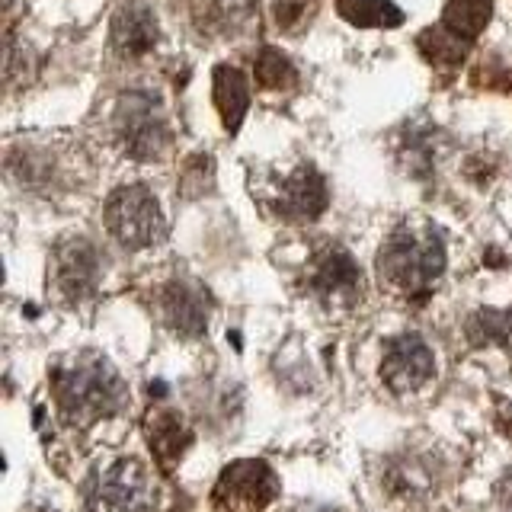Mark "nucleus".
Instances as JSON below:
<instances>
[{
	"label": "nucleus",
	"mask_w": 512,
	"mask_h": 512,
	"mask_svg": "<svg viewBox=\"0 0 512 512\" xmlns=\"http://www.w3.org/2000/svg\"><path fill=\"white\" fill-rule=\"evenodd\" d=\"M52 394L64 426L90 429L125 410L128 388L100 352H77L52 368Z\"/></svg>",
	"instance_id": "f257e3e1"
},
{
	"label": "nucleus",
	"mask_w": 512,
	"mask_h": 512,
	"mask_svg": "<svg viewBox=\"0 0 512 512\" xmlns=\"http://www.w3.org/2000/svg\"><path fill=\"white\" fill-rule=\"evenodd\" d=\"M445 272V240L436 224L404 221L378 253L381 282L400 295H423Z\"/></svg>",
	"instance_id": "f03ea898"
},
{
	"label": "nucleus",
	"mask_w": 512,
	"mask_h": 512,
	"mask_svg": "<svg viewBox=\"0 0 512 512\" xmlns=\"http://www.w3.org/2000/svg\"><path fill=\"white\" fill-rule=\"evenodd\" d=\"M87 512H154L157 493L138 458L100 461L84 480Z\"/></svg>",
	"instance_id": "7ed1b4c3"
},
{
	"label": "nucleus",
	"mask_w": 512,
	"mask_h": 512,
	"mask_svg": "<svg viewBox=\"0 0 512 512\" xmlns=\"http://www.w3.org/2000/svg\"><path fill=\"white\" fill-rule=\"evenodd\" d=\"M103 218H106L109 234L128 250L151 247L154 240L164 234V215H160V205L151 196V189L141 186V183L119 186L116 192H112V196L106 199Z\"/></svg>",
	"instance_id": "20e7f679"
},
{
	"label": "nucleus",
	"mask_w": 512,
	"mask_h": 512,
	"mask_svg": "<svg viewBox=\"0 0 512 512\" xmlns=\"http://www.w3.org/2000/svg\"><path fill=\"white\" fill-rule=\"evenodd\" d=\"M279 496V477L260 458L231 461L215 480V512H263Z\"/></svg>",
	"instance_id": "39448f33"
},
{
	"label": "nucleus",
	"mask_w": 512,
	"mask_h": 512,
	"mask_svg": "<svg viewBox=\"0 0 512 512\" xmlns=\"http://www.w3.org/2000/svg\"><path fill=\"white\" fill-rule=\"evenodd\" d=\"M116 128H119L125 151L135 160H154L164 154L170 144V132H167V119H164V109H160V100L154 93H144V90H132L119 100Z\"/></svg>",
	"instance_id": "423d86ee"
},
{
	"label": "nucleus",
	"mask_w": 512,
	"mask_h": 512,
	"mask_svg": "<svg viewBox=\"0 0 512 512\" xmlns=\"http://www.w3.org/2000/svg\"><path fill=\"white\" fill-rule=\"evenodd\" d=\"M308 288L311 295L324 304L330 311H349L356 308L362 301V269L356 266V260L340 250V247H330L317 256L308 269Z\"/></svg>",
	"instance_id": "0eeeda50"
},
{
	"label": "nucleus",
	"mask_w": 512,
	"mask_h": 512,
	"mask_svg": "<svg viewBox=\"0 0 512 512\" xmlns=\"http://www.w3.org/2000/svg\"><path fill=\"white\" fill-rule=\"evenodd\" d=\"M439 484H442V474H439V464L432 455L400 452L384 461L381 490L404 506H423L426 500L436 496Z\"/></svg>",
	"instance_id": "6e6552de"
},
{
	"label": "nucleus",
	"mask_w": 512,
	"mask_h": 512,
	"mask_svg": "<svg viewBox=\"0 0 512 512\" xmlns=\"http://www.w3.org/2000/svg\"><path fill=\"white\" fill-rule=\"evenodd\" d=\"M432 375H436V356L420 333H400L384 346L381 378L394 394L420 391Z\"/></svg>",
	"instance_id": "1a4fd4ad"
},
{
	"label": "nucleus",
	"mask_w": 512,
	"mask_h": 512,
	"mask_svg": "<svg viewBox=\"0 0 512 512\" xmlns=\"http://www.w3.org/2000/svg\"><path fill=\"white\" fill-rule=\"evenodd\" d=\"M100 279V256L87 237L61 240L52 253V285L64 301H80L93 295Z\"/></svg>",
	"instance_id": "9d476101"
},
{
	"label": "nucleus",
	"mask_w": 512,
	"mask_h": 512,
	"mask_svg": "<svg viewBox=\"0 0 512 512\" xmlns=\"http://www.w3.org/2000/svg\"><path fill=\"white\" fill-rule=\"evenodd\" d=\"M327 183L314 167H298L276 189V212L285 221H311L327 208Z\"/></svg>",
	"instance_id": "9b49d317"
},
{
	"label": "nucleus",
	"mask_w": 512,
	"mask_h": 512,
	"mask_svg": "<svg viewBox=\"0 0 512 512\" xmlns=\"http://www.w3.org/2000/svg\"><path fill=\"white\" fill-rule=\"evenodd\" d=\"M160 317L180 336H202L208 327V295L192 282H170L160 292Z\"/></svg>",
	"instance_id": "f8f14e48"
},
{
	"label": "nucleus",
	"mask_w": 512,
	"mask_h": 512,
	"mask_svg": "<svg viewBox=\"0 0 512 512\" xmlns=\"http://www.w3.org/2000/svg\"><path fill=\"white\" fill-rule=\"evenodd\" d=\"M144 436H148V448L164 474H173V468L180 464L192 442V432L183 423V416L167 407H157L144 416Z\"/></svg>",
	"instance_id": "ddd939ff"
},
{
	"label": "nucleus",
	"mask_w": 512,
	"mask_h": 512,
	"mask_svg": "<svg viewBox=\"0 0 512 512\" xmlns=\"http://www.w3.org/2000/svg\"><path fill=\"white\" fill-rule=\"evenodd\" d=\"M157 36H160V26H157L154 10L138 4V0L122 4L116 16H112V48H116L122 58L148 55L157 45Z\"/></svg>",
	"instance_id": "4468645a"
},
{
	"label": "nucleus",
	"mask_w": 512,
	"mask_h": 512,
	"mask_svg": "<svg viewBox=\"0 0 512 512\" xmlns=\"http://www.w3.org/2000/svg\"><path fill=\"white\" fill-rule=\"evenodd\" d=\"M215 106L221 112V122L228 132H237L250 109V84L231 64H218L215 68Z\"/></svg>",
	"instance_id": "2eb2a0df"
},
{
	"label": "nucleus",
	"mask_w": 512,
	"mask_h": 512,
	"mask_svg": "<svg viewBox=\"0 0 512 512\" xmlns=\"http://www.w3.org/2000/svg\"><path fill=\"white\" fill-rule=\"evenodd\" d=\"M468 340L474 346H500L512 356V308L509 311H477L468 320Z\"/></svg>",
	"instance_id": "dca6fc26"
},
{
	"label": "nucleus",
	"mask_w": 512,
	"mask_h": 512,
	"mask_svg": "<svg viewBox=\"0 0 512 512\" xmlns=\"http://www.w3.org/2000/svg\"><path fill=\"white\" fill-rule=\"evenodd\" d=\"M336 10L352 26H400V13L391 0H336Z\"/></svg>",
	"instance_id": "f3484780"
},
{
	"label": "nucleus",
	"mask_w": 512,
	"mask_h": 512,
	"mask_svg": "<svg viewBox=\"0 0 512 512\" xmlns=\"http://www.w3.org/2000/svg\"><path fill=\"white\" fill-rule=\"evenodd\" d=\"M490 0H448L445 4V26L455 29L458 36L474 39L490 23Z\"/></svg>",
	"instance_id": "a211bd4d"
},
{
	"label": "nucleus",
	"mask_w": 512,
	"mask_h": 512,
	"mask_svg": "<svg viewBox=\"0 0 512 512\" xmlns=\"http://www.w3.org/2000/svg\"><path fill=\"white\" fill-rule=\"evenodd\" d=\"M420 48H423V55L429 61H436V64H461L464 55H468V39L458 36L455 29H429L420 36Z\"/></svg>",
	"instance_id": "6ab92c4d"
},
{
	"label": "nucleus",
	"mask_w": 512,
	"mask_h": 512,
	"mask_svg": "<svg viewBox=\"0 0 512 512\" xmlns=\"http://www.w3.org/2000/svg\"><path fill=\"white\" fill-rule=\"evenodd\" d=\"M256 80H260L263 87H272V90L292 84L295 80L292 61H288L282 52H276V48H263L260 58H256Z\"/></svg>",
	"instance_id": "aec40b11"
},
{
	"label": "nucleus",
	"mask_w": 512,
	"mask_h": 512,
	"mask_svg": "<svg viewBox=\"0 0 512 512\" xmlns=\"http://www.w3.org/2000/svg\"><path fill=\"white\" fill-rule=\"evenodd\" d=\"M202 16H208V26L234 23L250 13V0H202Z\"/></svg>",
	"instance_id": "412c9836"
},
{
	"label": "nucleus",
	"mask_w": 512,
	"mask_h": 512,
	"mask_svg": "<svg viewBox=\"0 0 512 512\" xmlns=\"http://www.w3.org/2000/svg\"><path fill=\"white\" fill-rule=\"evenodd\" d=\"M496 429L503 432V436L512 442V404H506V400H496Z\"/></svg>",
	"instance_id": "4be33fe9"
},
{
	"label": "nucleus",
	"mask_w": 512,
	"mask_h": 512,
	"mask_svg": "<svg viewBox=\"0 0 512 512\" xmlns=\"http://www.w3.org/2000/svg\"><path fill=\"white\" fill-rule=\"evenodd\" d=\"M317 512H333V509H317Z\"/></svg>",
	"instance_id": "5701e85b"
}]
</instances>
